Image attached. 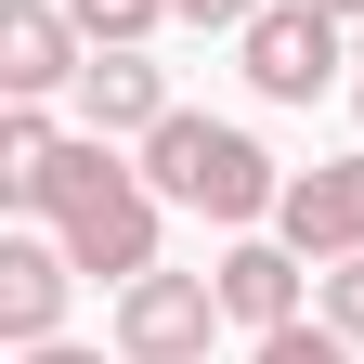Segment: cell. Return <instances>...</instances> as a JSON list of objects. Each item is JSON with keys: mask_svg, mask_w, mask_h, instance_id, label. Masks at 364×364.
<instances>
[{"mask_svg": "<svg viewBox=\"0 0 364 364\" xmlns=\"http://www.w3.org/2000/svg\"><path fill=\"white\" fill-rule=\"evenodd\" d=\"M26 208L53 221V235L78 247V273H105V287H130V273H156V182L117 169V144L91 130V144H53V169L26 182Z\"/></svg>", "mask_w": 364, "mask_h": 364, "instance_id": "cell-1", "label": "cell"}, {"mask_svg": "<svg viewBox=\"0 0 364 364\" xmlns=\"http://www.w3.org/2000/svg\"><path fill=\"white\" fill-rule=\"evenodd\" d=\"M144 182H156L169 208H208V221H260L273 196H287V182H273V156L247 144L235 117H182V105L144 130Z\"/></svg>", "mask_w": 364, "mask_h": 364, "instance_id": "cell-2", "label": "cell"}, {"mask_svg": "<svg viewBox=\"0 0 364 364\" xmlns=\"http://www.w3.org/2000/svg\"><path fill=\"white\" fill-rule=\"evenodd\" d=\"M235 53H247L260 105H312V91L351 65V26L326 14V0H260V26H235Z\"/></svg>", "mask_w": 364, "mask_h": 364, "instance_id": "cell-3", "label": "cell"}, {"mask_svg": "<svg viewBox=\"0 0 364 364\" xmlns=\"http://www.w3.org/2000/svg\"><path fill=\"white\" fill-rule=\"evenodd\" d=\"M208 326H235L221 273H130L117 287V364H208Z\"/></svg>", "mask_w": 364, "mask_h": 364, "instance_id": "cell-4", "label": "cell"}, {"mask_svg": "<svg viewBox=\"0 0 364 364\" xmlns=\"http://www.w3.org/2000/svg\"><path fill=\"white\" fill-rule=\"evenodd\" d=\"M78 65H91V26L65 14V0H0V91H78Z\"/></svg>", "mask_w": 364, "mask_h": 364, "instance_id": "cell-5", "label": "cell"}, {"mask_svg": "<svg viewBox=\"0 0 364 364\" xmlns=\"http://www.w3.org/2000/svg\"><path fill=\"white\" fill-rule=\"evenodd\" d=\"M273 235H287L299 260H351V247H364V156L299 169L287 196H273Z\"/></svg>", "mask_w": 364, "mask_h": 364, "instance_id": "cell-6", "label": "cell"}, {"mask_svg": "<svg viewBox=\"0 0 364 364\" xmlns=\"http://www.w3.org/2000/svg\"><path fill=\"white\" fill-rule=\"evenodd\" d=\"M65 287H78V247L65 235H14L0 247V338H65Z\"/></svg>", "mask_w": 364, "mask_h": 364, "instance_id": "cell-7", "label": "cell"}, {"mask_svg": "<svg viewBox=\"0 0 364 364\" xmlns=\"http://www.w3.org/2000/svg\"><path fill=\"white\" fill-rule=\"evenodd\" d=\"M78 117L105 130V144H144V130L169 117V78L144 65V39H105V53L78 65Z\"/></svg>", "mask_w": 364, "mask_h": 364, "instance_id": "cell-8", "label": "cell"}, {"mask_svg": "<svg viewBox=\"0 0 364 364\" xmlns=\"http://www.w3.org/2000/svg\"><path fill=\"white\" fill-rule=\"evenodd\" d=\"M221 312H235L247 338H273V326H299V247L287 235H247V247H221Z\"/></svg>", "mask_w": 364, "mask_h": 364, "instance_id": "cell-9", "label": "cell"}, {"mask_svg": "<svg viewBox=\"0 0 364 364\" xmlns=\"http://www.w3.org/2000/svg\"><path fill=\"white\" fill-rule=\"evenodd\" d=\"M53 144H65V130H53V117H39L26 91H14V117H0V182H14V196H26V182L53 169Z\"/></svg>", "mask_w": 364, "mask_h": 364, "instance_id": "cell-10", "label": "cell"}, {"mask_svg": "<svg viewBox=\"0 0 364 364\" xmlns=\"http://www.w3.org/2000/svg\"><path fill=\"white\" fill-rule=\"evenodd\" d=\"M65 14L91 26V53H105V39H156V26H169V0H65Z\"/></svg>", "mask_w": 364, "mask_h": 364, "instance_id": "cell-11", "label": "cell"}, {"mask_svg": "<svg viewBox=\"0 0 364 364\" xmlns=\"http://www.w3.org/2000/svg\"><path fill=\"white\" fill-rule=\"evenodd\" d=\"M260 364H351V338L312 312V326H273V338H260Z\"/></svg>", "mask_w": 364, "mask_h": 364, "instance_id": "cell-12", "label": "cell"}, {"mask_svg": "<svg viewBox=\"0 0 364 364\" xmlns=\"http://www.w3.org/2000/svg\"><path fill=\"white\" fill-rule=\"evenodd\" d=\"M326 326H338V338H351V351H364V247H351V260H338V273H326Z\"/></svg>", "mask_w": 364, "mask_h": 364, "instance_id": "cell-13", "label": "cell"}, {"mask_svg": "<svg viewBox=\"0 0 364 364\" xmlns=\"http://www.w3.org/2000/svg\"><path fill=\"white\" fill-rule=\"evenodd\" d=\"M182 26H260V0H169Z\"/></svg>", "mask_w": 364, "mask_h": 364, "instance_id": "cell-14", "label": "cell"}, {"mask_svg": "<svg viewBox=\"0 0 364 364\" xmlns=\"http://www.w3.org/2000/svg\"><path fill=\"white\" fill-rule=\"evenodd\" d=\"M26 364H105V351H78V338H26Z\"/></svg>", "mask_w": 364, "mask_h": 364, "instance_id": "cell-15", "label": "cell"}, {"mask_svg": "<svg viewBox=\"0 0 364 364\" xmlns=\"http://www.w3.org/2000/svg\"><path fill=\"white\" fill-rule=\"evenodd\" d=\"M351 105H364V26H351Z\"/></svg>", "mask_w": 364, "mask_h": 364, "instance_id": "cell-16", "label": "cell"}, {"mask_svg": "<svg viewBox=\"0 0 364 364\" xmlns=\"http://www.w3.org/2000/svg\"><path fill=\"white\" fill-rule=\"evenodd\" d=\"M326 14H338V26H364V0H326Z\"/></svg>", "mask_w": 364, "mask_h": 364, "instance_id": "cell-17", "label": "cell"}]
</instances>
